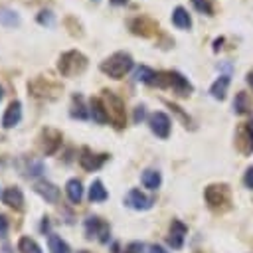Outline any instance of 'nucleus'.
I'll use <instances>...</instances> for the list:
<instances>
[{
    "instance_id": "f257e3e1",
    "label": "nucleus",
    "mask_w": 253,
    "mask_h": 253,
    "mask_svg": "<svg viewBox=\"0 0 253 253\" xmlns=\"http://www.w3.org/2000/svg\"><path fill=\"white\" fill-rule=\"evenodd\" d=\"M101 71L113 79H121L125 73H128L132 69V57L130 53L125 51H117L113 55H109L105 61H101Z\"/></svg>"
},
{
    "instance_id": "f03ea898",
    "label": "nucleus",
    "mask_w": 253,
    "mask_h": 253,
    "mask_svg": "<svg viewBox=\"0 0 253 253\" xmlns=\"http://www.w3.org/2000/svg\"><path fill=\"white\" fill-rule=\"evenodd\" d=\"M57 69H59V73L63 77H75V75H79V73H83L87 69V57L77 49L65 51V53L59 55Z\"/></svg>"
},
{
    "instance_id": "7ed1b4c3",
    "label": "nucleus",
    "mask_w": 253,
    "mask_h": 253,
    "mask_svg": "<svg viewBox=\"0 0 253 253\" xmlns=\"http://www.w3.org/2000/svg\"><path fill=\"white\" fill-rule=\"evenodd\" d=\"M154 85H158V87H172L180 97L190 95L192 89H194L192 83L182 73H178V71H158Z\"/></svg>"
},
{
    "instance_id": "20e7f679",
    "label": "nucleus",
    "mask_w": 253,
    "mask_h": 253,
    "mask_svg": "<svg viewBox=\"0 0 253 253\" xmlns=\"http://www.w3.org/2000/svg\"><path fill=\"white\" fill-rule=\"evenodd\" d=\"M28 91H30V95H34L38 99H57L61 93V85L51 81L49 77L40 75L28 83Z\"/></svg>"
},
{
    "instance_id": "39448f33",
    "label": "nucleus",
    "mask_w": 253,
    "mask_h": 253,
    "mask_svg": "<svg viewBox=\"0 0 253 253\" xmlns=\"http://www.w3.org/2000/svg\"><path fill=\"white\" fill-rule=\"evenodd\" d=\"M103 103H105V109H107V115H109V121L117 126V128H123L125 126V121H126V115H125V103L121 101V97H117L113 91H103Z\"/></svg>"
},
{
    "instance_id": "423d86ee",
    "label": "nucleus",
    "mask_w": 253,
    "mask_h": 253,
    "mask_svg": "<svg viewBox=\"0 0 253 253\" xmlns=\"http://www.w3.org/2000/svg\"><path fill=\"white\" fill-rule=\"evenodd\" d=\"M61 146V132L55 128H43L40 134V148L45 156H51Z\"/></svg>"
},
{
    "instance_id": "0eeeda50",
    "label": "nucleus",
    "mask_w": 253,
    "mask_h": 253,
    "mask_svg": "<svg viewBox=\"0 0 253 253\" xmlns=\"http://www.w3.org/2000/svg\"><path fill=\"white\" fill-rule=\"evenodd\" d=\"M85 231H87V237H97L101 243H107L109 241V223L103 221L101 217L93 215V217H87L85 219Z\"/></svg>"
},
{
    "instance_id": "6e6552de",
    "label": "nucleus",
    "mask_w": 253,
    "mask_h": 253,
    "mask_svg": "<svg viewBox=\"0 0 253 253\" xmlns=\"http://www.w3.org/2000/svg\"><path fill=\"white\" fill-rule=\"evenodd\" d=\"M204 196H206V202L210 204V208H219V206L229 202V192H227V186H223V184L208 186Z\"/></svg>"
},
{
    "instance_id": "1a4fd4ad",
    "label": "nucleus",
    "mask_w": 253,
    "mask_h": 253,
    "mask_svg": "<svg viewBox=\"0 0 253 253\" xmlns=\"http://www.w3.org/2000/svg\"><path fill=\"white\" fill-rule=\"evenodd\" d=\"M130 30L136 36L150 38V36H154L158 32V24L148 16H136L134 20H130Z\"/></svg>"
},
{
    "instance_id": "9d476101",
    "label": "nucleus",
    "mask_w": 253,
    "mask_h": 253,
    "mask_svg": "<svg viewBox=\"0 0 253 253\" xmlns=\"http://www.w3.org/2000/svg\"><path fill=\"white\" fill-rule=\"evenodd\" d=\"M148 123H150V130H152L156 136L168 138V134H170V125H172V123H170V119H168L166 113H162V111L152 113L150 119H148Z\"/></svg>"
},
{
    "instance_id": "9b49d317",
    "label": "nucleus",
    "mask_w": 253,
    "mask_h": 253,
    "mask_svg": "<svg viewBox=\"0 0 253 253\" xmlns=\"http://www.w3.org/2000/svg\"><path fill=\"white\" fill-rule=\"evenodd\" d=\"M107 158H109L107 154H95V152H91L87 146H83L81 152H79V164H81L87 172H93V170L101 168Z\"/></svg>"
},
{
    "instance_id": "f8f14e48",
    "label": "nucleus",
    "mask_w": 253,
    "mask_h": 253,
    "mask_svg": "<svg viewBox=\"0 0 253 253\" xmlns=\"http://www.w3.org/2000/svg\"><path fill=\"white\" fill-rule=\"evenodd\" d=\"M188 233V227L180 221V219H174L170 223V235H168V243L172 249H180L184 245V237Z\"/></svg>"
},
{
    "instance_id": "ddd939ff",
    "label": "nucleus",
    "mask_w": 253,
    "mask_h": 253,
    "mask_svg": "<svg viewBox=\"0 0 253 253\" xmlns=\"http://www.w3.org/2000/svg\"><path fill=\"white\" fill-rule=\"evenodd\" d=\"M125 202H126V206L128 208H132V210H148L150 206H152V200L150 198H146L140 190H136V188H132L128 194H126V198H125Z\"/></svg>"
},
{
    "instance_id": "4468645a",
    "label": "nucleus",
    "mask_w": 253,
    "mask_h": 253,
    "mask_svg": "<svg viewBox=\"0 0 253 253\" xmlns=\"http://www.w3.org/2000/svg\"><path fill=\"white\" fill-rule=\"evenodd\" d=\"M20 119H22V103L20 101H12L8 105L4 117H2V126L4 128H12V126H16L20 123Z\"/></svg>"
},
{
    "instance_id": "2eb2a0df",
    "label": "nucleus",
    "mask_w": 253,
    "mask_h": 253,
    "mask_svg": "<svg viewBox=\"0 0 253 253\" xmlns=\"http://www.w3.org/2000/svg\"><path fill=\"white\" fill-rule=\"evenodd\" d=\"M36 192L49 204H57L59 202V188L51 182H45V180H40L36 182Z\"/></svg>"
},
{
    "instance_id": "dca6fc26",
    "label": "nucleus",
    "mask_w": 253,
    "mask_h": 253,
    "mask_svg": "<svg viewBox=\"0 0 253 253\" xmlns=\"http://www.w3.org/2000/svg\"><path fill=\"white\" fill-rule=\"evenodd\" d=\"M2 202H4L6 206L14 208V210H22V208H24V194H22V190H20L18 186H10V188L4 190Z\"/></svg>"
},
{
    "instance_id": "f3484780",
    "label": "nucleus",
    "mask_w": 253,
    "mask_h": 253,
    "mask_svg": "<svg viewBox=\"0 0 253 253\" xmlns=\"http://www.w3.org/2000/svg\"><path fill=\"white\" fill-rule=\"evenodd\" d=\"M89 113H91L93 121H97L99 125H105V123H109V115H107L105 103H103L101 99H91V105H89Z\"/></svg>"
},
{
    "instance_id": "a211bd4d",
    "label": "nucleus",
    "mask_w": 253,
    "mask_h": 253,
    "mask_svg": "<svg viewBox=\"0 0 253 253\" xmlns=\"http://www.w3.org/2000/svg\"><path fill=\"white\" fill-rule=\"evenodd\" d=\"M69 115H71L73 119H87V117L91 115L89 109L85 107V101H83L81 95H73V97H71V111H69Z\"/></svg>"
},
{
    "instance_id": "6ab92c4d",
    "label": "nucleus",
    "mask_w": 253,
    "mask_h": 253,
    "mask_svg": "<svg viewBox=\"0 0 253 253\" xmlns=\"http://www.w3.org/2000/svg\"><path fill=\"white\" fill-rule=\"evenodd\" d=\"M172 24L176 28H180V30H188L192 26V18H190V14L182 6H176L174 12H172Z\"/></svg>"
},
{
    "instance_id": "aec40b11",
    "label": "nucleus",
    "mask_w": 253,
    "mask_h": 253,
    "mask_svg": "<svg viewBox=\"0 0 253 253\" xmlns=\"http://www.w3.org/2000/svg\"><path fill=\"white\" fill-rule=\"evenodd\" d=\"M227 87H229V75H219V79L213 81V85L210 87V93L213 99H225V93H227Z\"/></svg>"
},
{
    "instance_id": "412c9836",
    "label": "nucleus",
    "mask_w": 253,
    "mask_h": 253,
    "mask_svg": "<svg viewBox=\"0 0 253 253\" xmlns=\"http://www.w3.org/2000/svg\"><path fill=\"white\" fill-rule=\"evenodd\" d=\"M65 192H67V198L73 202V204H79L81 198H83V186L77 178H71L67 184H65Z\"/></svg>"
},
{
    "instance_id": "4be33fe9",
    "label": "nucleus",
    "mask_w": 253,
    "mask_h": 253,
    "mask_svg": "<svg viewBox=\"0 0 253 253\" xmlns=\"http://www.w3.org/2000/svg\"><path fill=\"white\" fill-rule=\"evenodd\" d=\"M0 26H4V28H16V26H20L18 12H14L10 8H0Z\"/></svg>"
},
{
    "instance_id": "5701e85b",
    "label": "nucleus",
    "mask_w": 253,
    "mask_h": 253,
    "mask_svg": "<svg viewBox=\"0 0 253 253\" xmlns=\"http://www.w3.org/2000/svg\"><path fill=\"white\" fill-rule=\"evenodd\" d=\"M160 182H162V176H160L158 170H144L142 172V184H144V188L156 190L160 186Z\"/></svg>"
},
{
    "instance_id": "b1692460",
    "label": "nucleus",
    "mask_w": 253,
    "mask_h": 253,
    "mask_svg": "<svg viewBox=\"0 0 253 253\" xmlns=\"http://www.w3.org/2000/svg\"><path fill=\"white\" fill-rule=\"evenodd\" d=\"M107 198H109V194H107L103 182H101V180H95V182L91 184V188H89V200H91V202H105Z\"/></svg>"
},
{
    "instance_id": "393cba45",
    "label": "nucleus",
    "mask_w": 253,
    "mask_h": 253,
    "mask_svg": "<svg viewBox=\"0 0 253 253\" xmlns=\"http://www.w3.org/2000/svg\"><path fill=\"white\" fill-rule=\"evenodd\" d=\"M47 247H49V253H69L71 251L69 245L59 235H55V233H51L47 237Z\"/></svg>"
},
{
    "instance_id": "a878e982",
    "label": "nucleus",
    "mask_w": 253,
    "mask_h": 253,
    "mask_svg": "<svg viewBox=\"0 0 253 253\" xmlns=\"http://www.w3.org/2000/svg\"><path fill=\"white\" fill-rule=\"evenodd\" d=\"M63 26L67 28V32H69L73 38H81V36H83L81 22H79L75 16H65V18H63Z\"/></svg>"
},
{
    "instance_id": "bb28decb",
    "label": "nucleus",
    "mask_w": 253,
    "mask_h": 253,
    "mask_svg": "<svg viewBox=\"0 0 253 253\" xmlns=\"http://www.w3.org/2000/svg\"><path fill=\"white\" fill-rule=\"evenodd\" d=\"M18 251H20V253H42V247H40L32 237H20V241H18Z\"/></svg>"
},
{
    "instance_id": "cd10ccee",
    "label": "nucleus",
    "mask_w": 253,
    "mask_h": 253,
    "mask_svg": "<svg viewBox=\"0 0 253 253\" xmlns=\"http://www.w3.org/2000/svg\"><path fill=\"white\" fill-rule=\"evenodd\" d=\"M233 109H235V113H239V115H243V113H247L249 109H251V101H249V97H247V93H237V97H235V101H233Z\"/></svg>"
},
{
    "instance_id": "c85d7f7f",
    "label": "nucleus",
    "mask_w": 253,
    "mask_h": 253,
    "mask_svg": "<svg viewBox=\"0 0 253 253\" xmlns=\"http://www.w3.org/2000/svg\"><path fill=\"white\" fill-rule=\"evenodd\" d=\"M136 79L142 81V83L154 85V81H156V71H152V69L146 67V65H140V67L136 69Z\"/></svg>"
},
{
    "instance_id": "c756f323",
    "label": "nucleus",
    "mask_w": 253,
    "mask_h": 253,
    "mask_svg": "<svg viewBox=\"0 0 253 253\" xmlns=\"http://www.w3.org/2000/svg\"><path fill=\"white\" fill-rule=\"evenodd\" d=\"M36 20H38V24L47 26V28H51V26L55 24V18H53V12H51V10H42Z\"/></svg>"
},
{
    "instance_id": "7c9ffc66",
    "label": "nucleus",
    "mask_w": 253,
    "mask_h": 253,
    "mask_svg": "<svg viewBox=\"0 0 253 253\" xmlns=\"http://www.w3.org/2000/svg\"><path fill=\"white\" fill-rule=\"evenodd\" d=\"M243 134H245V142H247V146H245V150L243 152H253V121L251 123H247V126L243 128Z\"/></svg>"
},
{
    "instance_id": "2f4dec72",
    "label": "nucleus",
    "mask_w": 253,
    "mask_h": 253,
    "mask_svg": "<svg viewBox=\"0 0 253 253\" xmlns=\"http://www.w3.org/2000/svg\"><path fill=\"white\" fill-rule=\"evenodd\" d=\"M192 4H194V8H196L198 12H202V14H211V4H210V0H192Z\"/></svg>"
},
{
    "instance_id": "473e14b6",
    "label": "nucleus",
    "mask_w": 253,
    "mask_h": 253,
    "mask_svg": "<svg viewBox=\"0 0 253 253\" xmlns=\"http://www.w3.org/2000/svg\"><path fill=\"white\" fill-rule=\"evenodd\" d=\"M142 249H144V245L140 241H132L125 247V253H142Z\"/></svg>"
},
{
    "instance_id": "72a5a7b5",
    "label": "nucleus",
    "mask_w": 253,
    "mask_h": 253,
    "mask_svg": "<svg viewBox=\"0 0 253 253\" xmlns=\"http://www.w3.org/2000/svg\"><path fill=\"white\" fill-rule=\"evenodd\" d=\"M144 117H146V107H144V105H138V107L134 109V123H140Z\"/></svg>"
},
{
    "instance_id": "f704fd0d",
    "label": "nucleus",
    "mask_w": 253,
    "mask_h": 253,
    "mask_svg": "<svg viewBox=\"0 0 253 253\" xmlns=\"http://www.w3.org/2000/svg\"><path fill=\"white\" fill-rule=\"evenodd\" d=\"M243 182H245V186H247V188H251V190H253V166H251V168H247Z\"/></svg>"
},
{
    "instance_id": "c9c22d12",
    "label": "nucleus",
    "mask_w": 253,
    "mask_h": 253,
    "mask_svg": "<svg viewBox=\"0 0 253 253\" xmlns=\"http://www.w3.org/2000/svg\"><path fill=\"white\" fill-rule=\"evenodd\" d=\"M8 233V219L4 215H0V237H4Z\"/></svg>"
},
{
    "instance_id": "e433bc0d",
    "label": "nucleus",
    "mask_w": 253,
    "mask_h": 253,
    "mask_svg": "<svg viewBox=\"0 0 253 253\" xmlns=\"http://www.w3.org/2000/svg\"><path fill=\"white\" fill-rule=\"evenodd\" d=\"M150 253H168V251H164L160 245H152V247H150Z\"/></svg>"
},
{
    "instance_id": "4c0bfd02",
    "label": "nucleus",
    "mask_w": 253,
    "mask_h": 253,
    "mask_svg": "<svg viewBox=\"0 0 253 253\" xmlns=\"http://www.w3.org/2000/svg\"><path fill=\"white\" fill-rule=\"evenodd\" d=\"M221 43H223V40H221V38H219V40H215V42H213V51H217V49L221 47Z\"/></svg>"
},
{
    "instance_id": "58836bf2",
    "label": "nucleus",
    "mask_w": 253,
    "mask_h": 253,
    "mask_svg": "<svg viewBox=\"0 0 253 253\" xmlns=\"http://www.w3.org/2000/svg\"><path fill=\"white\" fill-rule=\"evenodd\" d=\"M111 2H113L115 6H123V4H126L128 0H111Z\"/></svg>"
},
{
    "instance_id": "ea45409f",
    "label": "nucleus",
    "mask_w": 253,
    "mask_h": 253,
    "mask_svg": "<svg viewBox=\"0 0 253 253\" xmlns=\"http://www.w3.org/2000/svg\"><path fill=\"white\" fill-rule=\"evenodd\" d=\"M247 83H249V85H251V89H253V73H249V75H247Z\"/></svg>"
},
{
    "instance_id": "a19ab883",
    "label": "nucleus",
    "mask_w": 253,
    "mask_h": 253,
    "mask_svg": "<svg viewBox=\"0 0 253 253\" xmlns=\"http://www.w3.org/2000/svg\"><path fill=\"white\" fill-rule=\"evenodd\" d=\"M2 95H4V91H2V87H0V101H2Z\"/></svg>"
},
{
    "instance_id": "79ce46f5",
    "label": "nucleus",
    "mask_w": 253,
    "mask_h": 253,
    "mask_svg": "<svg viewBox=\"0 0 253 253\" xmlns=\"http://www.w3.org/2000/svg\"><path fill=\"white\" fill-rule=\"evenodd\" d=\"M79 253H89V251H79Z\"/></svg>"
},
{
    "instance_id": "37998d69",
    "label": "nucleus",
    "mask_w": 253,
    "mask_h": 253,
    "mask_svg": "<svg viewBox=\"0 0 253 253\" xmlns=\"http://www.w3.org/2000/svg\"><path fill=\"white\" fill-rule=\"evenodd\" d=\"M93 2H99V0H93Z\"/></svg>"
}]
</instances>
